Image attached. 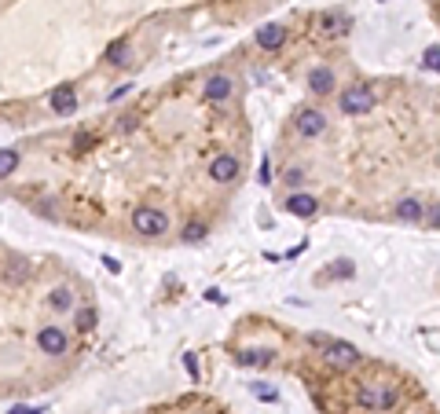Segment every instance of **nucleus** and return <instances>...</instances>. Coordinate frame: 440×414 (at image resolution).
<instances>
[{
    "label": "nucleus",
    "mask_w": 440,
    "mask_h": 414,
    "mask_svg": "<svg viewBox=\"0 0 440 414\" xmlns=\"http://www.w3.org/2000/svg\"><path fill=\"white\" fill-rule=\"evenodd\" d=\"M132 228L139 231V235H147V239H158V235H165V231H169V220H165L162 209L139 206V209H132Z\"/></svg>",
    "instance_id": "obj_1"
},
{
    "label": "nucleus",
    "mask_w": 440,
    "mask_h": 414,
    "mask_svg": "<svg viewBox=\"0 0 440 414\" xmlns=\"http://www.w3.org/2000/svg\"><path fill=\"white\" fill-rule=\"evenodd\" d=\"M338 107H341V114H349V118H356V114H371L374 92L363 88V84H352V88H345L338 95Z\"/></svg>",
    "instance_id": "obj_2"
},
{
    "label": "nucleus",
    "mask_w": 440,
    "mask_h": 414,
    "mask_svg": "<svg viewBox=\"0 0 440 414\" xmlns=\"http://www.w3.org/2000/svg\"><path fill=\"white\" fill-rule=\"evenodd\" d=\"M37 348L45 356H67L70 352V337L62 326H40V334H37Z\"/></svg>",
    "instance_id": "obj_3"
},
{
    "label": "nucleus",
    "mask_w": 440,
    "mask_h": 414,
    "mask_svg": "<svg viewBox=\"0 0 440 414\" xmlns=\"http://www.w3.org/2000/svg\"><path fill=\"white\" fill-rule=\"evenodd\" d=\"M323 348H327V352H323V356H327V363H330V367H338V370H349V367H356L360 359H363V356H360V348H356V345H349V341H327Z\"/></svg>",
    "instance_id": "obj_4"
},
{
    "label": "nucleus",
    "mask_w": 440,
    "mask_h": 414,
    "mask_svg": "<svg viewBox=\"0 0 440 414\" xmlns=\"http://www.w3.org/2000/svg\"><path fill=\"white\" fill-rule=\"evenodd\" d=\"M356 403H360V407H367V411H385V407H393V403H396V389H389V385H363Z\"/></svg>",
    "instance_id": "obj_5"
},
{
    "label": "nucleus",
    "mask_w": 440,
    "mask_h": 414,
    "mask_svg": "<svg viewBox=\"0 0 440 414\" xmlns=\"http://www.w3.org/2000/svg\"><path fill=\"white\" fill-rule=\"evenodd\" d=\"M294 125H297V132H301V136L316 140V136L327 132V114H323V110H301V114L294 118Z\"/></svg>",
    "instance_id": "obj_6"
},
{
    "label": "nucleus",
    "mask_w": 440,
    "mask_h": 414,
    "mask_svg": "<svg viewBox=\"0 0 440 414\" xmlns=\"http://www.w3.org/2000/svg\"><path fill=\"white\" fill-rule=\"evenodd\" d=\"M209 176L217 180V184H231V180L239 176V158H235V154H220V158H213Z\"/></svg>",
    "instance_id": "obj_7"
},
{
    "label": "nucleus",
    "mask_w": 440,
    "mask_h": 414,
    "mask_svg": "<svg viewBox=\"0 0 440 414\" xmlns=\"http://www.w3.org/2000/svg\"><path fill=\"white\" fill-rule=\"evenodd\" d=\"M283 40H286V29L279 23H268V26L257 29V48H264V51H279Z\"/></svg>",
    "instance_id": "obj_8"
},
{
    "label": "nucleus",
    "mask_w": 440,
    "mask_h": 414,
    "mask_svg": "<svg viewBox=\"0 0 440 414\" xmlns=\"http://www.w3.org/2000/svg\"><path fill=\"white\" fill-rule=\"evenodd\" d=\"M48 103H51V110H56V114H73V110H78V92H73L70 84H62V88L51 92Z\"/></svg>",
    "instance_id": "obj_9"
},
{
    "label": "nucleus",
    "mask_w": 440,
    "mask_h": 414,
    "mask_svg": "<svg viewBox=\"0 0 440 414\" xmlns=\"http://www.w3.org/2000/svg\"><path fill=\"white\" fill-rule=\"evenodd\" d=\"M308 88H312L316 95H327L330 88H334V70L330 66H312L308 70Z\"/></svg>",
    "instance_id": "obj_10"
},
{
    "label": "nucleus",
    "mask_w": 440,
    "mask_h": 414,
    "mask_svg": "<svg viewBox=\"0 0 440 414\" xmlns=\"http://www.w3.org/2000/svg\"><path fill=\"white\" fill-rule=\"evenodd\" d=\"M206 99H209V103H224V99H231V77H224V73L209 77V81H206Z\"/></svg>",
    "instance_id": "obj_11"
},
{
    "label": "nucleus",
    "mask_w": 440,
    "mask_h": 414,
    "mask_svg": "<svg viewBox=\"0 0 440 414\" xmlns=\"http://www.w3.org/2000/svg\"><path fill=\"white\" fill-rule=\"evenodd\" d=\"M286 209H290V213H294V217H316L319 202H316L312 195H290Z\"/></svg>",
    "instance_id": "obj_12"
},
{
    "label": "nucleus",
    "mask_w": 440,
    "mask_h": 414,
    "mask_svg": "<svg viewBox=\"0 0 440 414\" xmlns=\"http://www.w3.org/2000/svg\"><path fill=\"white\" fill-rule=\"evenodd\" d=\"M426 217V206L418 198H404V202H396V220H407V224H411V220H422Z\"/></svg>",
    "instance_id": "obj_13"
},
{
    "label": "nucleus",
    "mask_w": 440,
    "mask_h": 414,
    "mask_svg": "<svg viewBox=\"0 0 440 414\" xmlns=\"http://www.w3.org/2000/svg\"><path fill=\"white\" fill-rule=\"evenodd\" d=\"M272 359H275L272 348H246V352H239V363L246 367H268Z\"/></svg>",
    "instance_id": "obj_14"
},
{
    "label": "nucleus",
    "mask_w": 440,
    "mask_h": 414,
    "mask_svg": "<svg viewBox=\"0 0 440 414\" xmlns=\"http://www.w3.org/2000/svg\"><path fill=\"white\" fill-rule=\"evenodd\" d=\"M48 304L56 308V312H73V290L70 286H56V290L48 293Z\"/></svg>",
    "instance_id": "obj_15"
},
{
    "label": "nucleus",
    "mask_w": 440,
    "mask_h": 414,
    "mask_svg": "<svg viewBox=\"0 0 440 414\" xmlns=\"http://www.w3.org/2000/svg\"><path fill=\"white\" fill-rule=\"evenodd\" d=\"M106 62H111V66H125L128 62V45L125 40H114V45L106 48Z\"/></svg>",
    "instance_id": "obj_16"
},
{
    "label": "nucleus",
    "mask_w": 440,
    "mask_h": 414,
    "mask_svg": "<svg viewBox=\"0 0 440 414\" xmlns=\"http://www.w3.org/2000/svg\"><path fill=\"white\" fill-rule=\"evenodd\" d=\"M19 169V151H12V147H4V151H0V180L4 176H12Z\"/></svg>",
    "instance_id": "obj_17"
},
{
    "label": "nucleus",
    "mask_w": 440,
    "mask_h": 414,
    "mask_svg": "<svg viewBox=\"0 0 440 414\" xmlns=\"http://www.w3.org/2000/svg\"><path fill=\"white\" fill-rule=\"evenodd\" d=\"M26 275H30V268H26V260H12V264H8V268H4V279L8 282H26Z\"/></svg>",
    "instance_id": "obj_18"
},
{
    "label": "nucleus",
    "mask_w": 440,
    "mask_h": 414,
    "mask_svg": "<svg viewBox=\"0 0 440 414\" xmlns=\"http://www.w3.org/2000/svg\"><path fill=\"white\" fill-rule=\"evenodd\" d=\"M73 323H78V330H95L100 315H95V308H81V312L73 315Z\"/></svg>",
    "instance_id": "obj_19"
},
{
    "label": "nucleus",
    "mask_w": 440,
    "mask_h": 414,
    "mask_svg": "<svg viewBox=\"0 0 440 414\" xmlns=\"http://www.w3.org/2000/svg\"><path fill=\"white\" fill-rule=\"evenodd\" d=\"M422 66H426V70H437V66H440V48H437V45H429V48H426Z\"/></svg>",
    "instance_id": "obj_20"
},
{
    "label": "nucleus",
    "mask_w": 440,
    "mask_h": 414,
    "mask_svg": "<svg viewBox=\"0 0 440 414\" xmlns=\"http://www.w3.org/2000/svg\"><path fill=\"white\" fill-rule=\"evenodd\" d=\"M206 239V224H187L184 228V242H202Z\"/></svg>",
    "instance_id": "obj_21"
},
{
    "label": "nucleus",
    "mask_w": 440,
    "mask_h": 414,
    "mask_svg": "<svg viewBox=\"0 0 440 414\" xmlns=\"http://www.w3.org/2000/svg\"><path fill=\"white\" fill-rule=\"evenodd\" d=\"M319 26H323V34H338V19L330 15V12H323V15H319Z\"/></svg>",
    "instance_id": "obj_22"
},
{
    "label": "nucleus",
    "mask_w": 440,
    "mask_h": 414,
    "mask_svg": "<svg viewBox=\"0 0 440 414\" xmlns=\"http://www.w3.org/2000/svg\"><path fill=\"white\" fill-rule=\"evenodd\" d=\"M283 180H286L290 187H301V184H305V169H290V173H286Z\"/></svg>",
    "instance_id": "obj_23"
},
{
    "label": "nucleus",
    "mask_w": 440,
    "mask_h": 414,
    "mask_svg": "<svg viewBox=\"0 0 440 414\" xmlns=\"http://www.w3.org/2000/svg\"><path fill=\"white\" fill-rule=\"evenodd\" d=\"M184 367H187V374H191V378H198V359H195V352H187V356H184Z\"/></svg>",
    "instance_id": "obj_24"
},
{
    "label": "nucleus",
    "mask_w": 440,
    "mask_h": 414,
    "mask_svg": "<svg viewBox=\"0 0 440 414\" xmlns=\"http://www.w3.org/2000/svg\"><path fill=\"white\" fill-rule=\"evenodd\" d=\"M253 392H257L261 400H279V392H275V389H268V385H253Z\"/></svg>",
    "instance_id": "obj_25"
},
{
    "label": "nucleus",
    "mask_w": 440,
    "mask_h": 414,
    "mask_svg": "<svg viewBox=\"0 0 440 414\" xmlns=\"http://www.w3.org/2000/svg\"><path fill=\"white\" fill-rule=\"evenodd\" d=\"M206 301H209V304H224V301H228V293H220V290H206Z\"/></svg>",
    "instance_id": "obj_26"
},
{
    "label": "nucleus",
    "mask_w": 440,
    "mask_h": 414,
    "mask_svg": "<svg viewBox=\"0 0 440 414\" xmlns=\"http://www.w3.org/2000/svg\"><path fill=\"white\" fill-rule=\"evenodd\" d=\"M327 341H330V337H327V334H308V345H316V348H323Z\"/></svg>",
    "instance_id": "obj_27"
},
{
    "label": "nucleus",
    "mask_w": 440,
    "mask_h": 414,
    "mask_svg": "<svg viewBox=\"0 0 440 414\" xmlns=\"http://www.w3.org/2000/svg\"><path fill=\"white\" fill-rule=\"evenodd\" d=\"M8 414H40V407H26V403H19V407H12Z\"/></svg>",
    "instance_id": "obj_28"
},
{
    "label": "nucleus",
    "mask_w": 440,
    "mask_h": 414,
    "mask_svg": "<svg viewBox=\"0 0 440 414\" xmlns=\"http://www.w3.org/2000/svg\"><path fill=\"white\" fill-rule=\"evenodd\" d=\"M34 213H40V217H51V202H37V206H34Z\"/></svg>",
    "instance_id": "obj_29"
},
{
    "label": "nucleus",
    "mask_w": 440,
    "mask_h": 414,
    "mask_svg": "<svg viewBox=\"0 0 440 414\" xmlns=\"http://www.w3.org/2000/svg\"><path fill=\"white\" fill-rule=\"evenodd\" d=\"M103 264H106V271H111V275H117V271H121V264H117L114 257H103Z\"/></svg>",
    "instance_id": "obj_30"
},
{
    "label": "nucleus",
    "mask_w": 440,
    "mask_h": 414,
    "mask_svg": "<svg viewBox=\"0 0 440 414\" xmlns=\"http://www.w3.org/2000/svg\"><path fill=\"white\" fill-rule=\"evenodd\" d=\"M128 92H132V84H121V88L111 92V99H121V95H128Z\"/></svg>",
    "instance_id": "obj_31"
}]
</instances>
